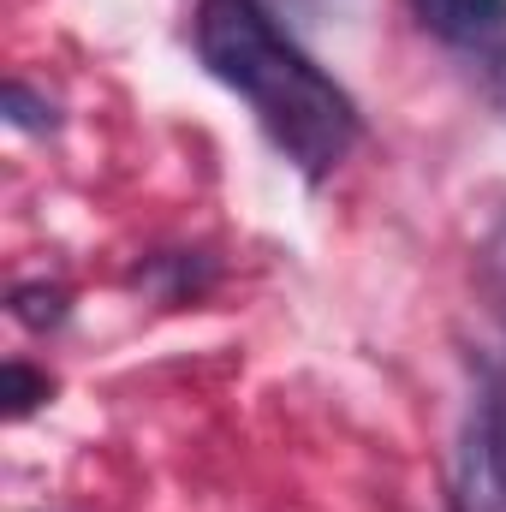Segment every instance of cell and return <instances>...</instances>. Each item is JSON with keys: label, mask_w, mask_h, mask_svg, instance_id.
<instances>
[{"label": "cell", "mask_w": 506, "mask_h": 512, "mask_svg": "<svg viewBox=\"0 0 506 512\" xmlns=\"http://www.w3.org/2000/svg\"><path fill=\"white\" fill-rule=\"evenodd\" d=\"M197 60L245 96L268 143L316 185L358 143V102L274 24L262 0H197Z\"/></svg>", "instance_id": "1"}, {"label": "cell", "mask_w": 506, "mask_h": 512, "mask_svg": "<svg viewBox=\"0 0 506 512\" xmlns=\"http://www.w3.org/2000/svg\"><path fill=\"white\" fill-rule=\"evenodd\" d=\"M495 102L506 108V54H501V66H495Z\"/></svg>", "instance_id": "7"}, {"label": "cell", "mask_w": 506, "mask_h": 512, "mask_svg": "<svg viewBox=\"0 0 506 512\" xmlns=\"http://www.w3.org/2000/svg\"><path fill=\"white\" fill-rule=\"evenodd\" d=\"M66 286H48V280H24V286H12V316L30 328V334H48V328H60L66 322Z\"/></svg>", "instance_id": "4"}, {"label": "cell", "mask_w": 506, "mask_h": 512, "mask_svg": "<svg viewBox=\"0 0 506 512\" xmlns=\"http://www.w3.org/2000/svg\"><path fill=\"white\" fill-rule=\"evenodd\" d=\"M423 30L453 48H489L506 36V0H411Z\"/></svg>", "instance_id": "3"}, {"label": "cell", "mask_w": 506, "mask_h": 512, "mask_svg": "<svg viewBox=\"0 0 506 512\" xmlns=\"http://www.w3.org/2000/svg\"><path fill=\"white\" fill-rule=\"evenodd\" d=\"M54 387H48V376H36L30 364H0V399H6V417H30L42 399H48Z\"/></svg>", "instance_id": "5"}, {"label": "cell", "mask_w": 506, "mask_h": 512, "mask_svg": "<svg viewBox=\"0 0 506 512\" xmlns=\"http://www.w3.org/2000/svg\"><path fill=\"white\" fill-rule=\"evenodd\" d=\"M0 108H6V120L18 131H48L54 126V102H42V96H36L30 84H18V78L0 90Z\"/></svg>", "instance_id": "6"}, {"label": "cell", "mask_w": 506, "mask_h": 512, "mask_svg": "<svg viewBox=\"0 0 506 512\" xmlns=\"http://www.w3.org/2000/svg\"><path fill=\"white\" fill-rule=\"evenodd\" d=\"M453 489L459 512H506V370H483Z\"/></svg>", "instance_id": "2"}]
</instances>
